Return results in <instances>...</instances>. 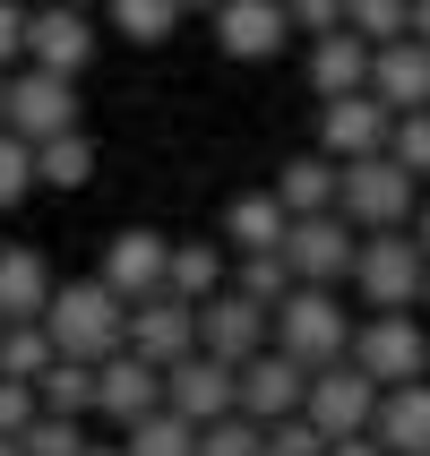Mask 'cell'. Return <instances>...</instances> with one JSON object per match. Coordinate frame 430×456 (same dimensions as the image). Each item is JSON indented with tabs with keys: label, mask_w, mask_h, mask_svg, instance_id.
<instances>
[{
	"label": "cell",
	"mask_w": 430,
	"mask_h": 456,
	"mask_svg": "<svg viewBox=\"0 0 430 456\" xmlns=\"http://www.w3.org/2000/svg\"><path fill=\"white\" fill-rule=\"evenodd\" d=\"M44 328H52V345H61L69 362H112V354L129 345V302H121L103 276H77V284L52 293Z\"/></svg>",
	"instance_id": "6da1fadb"
},
{
	"label": "cell",
	"mask_w": 430,
	"mask_h": 456,
	"mask_svg": "<svg viewBox=\"0 0 430 456\" xmlns=\"http://www.w3.org/2000/svg\"><path fill=\"white\" fill-rule=\"evenodd\" d=\"M276 345L310 370L353 362V319H345V284H293L276 302Z\"/></svg>",
	"instance_id": "7a4b0ae2"
},
{
	"label": "cell",
	"mask_w": 430,
	"mask_h": 456,
	"mask_svg": "<svg viewBox=\"0 0 430 456\" xmlns=\"http://www.w3.org/2000/svg\"><path fill=\"white\" fill-rule=\"evenodd\" d=\"M336 216H345L353 232H405L413 216H422L413 173L396 164V155H361V164H345V199H336Z\"/></svg>",
	"instance_id": "3957f363"
},
{
	"label": "cell",
	"mask_w": 430,
	"mask_h": 456,
	"mask_svg": "<svg viewBox=\"0 0 430 456\" xmlns=\"http://www.w3.org/2000/svg\"><path fill=\"white\" fill-rule=\"evenodd\" d=\"M353 293L370 310H413L430 293V250L405 232H361V267H353Z\"/></svg>",
	"instance_id": "277c9868"
},
{
	"label": "cell",
	"mask_w": 430,
	"mask_h": 456,
	"mask_svg": "<svg viewBox=\"0 0 430 456\" xmlns=\"http://www.w3.org/2000/svg\"><path fill=\"white\" fill-rule=\"evenodd\" d=\"M353 362H361L379 387H413V379L430 370V336H422L413 310H370V319L353 328Z\"/></svg>",
	"instance_id": "5b68a950"
},
{
	"label": "cell",
	"mask_w": 430,
	"mask_h": 456,
	"mask_svg": "<svg viewBox=\"0 0 430 456\" xmlns=\"http://www.w3.org/2000/svg\"><path fill=\"white\" fill-rule=\"evenodd\" d=\"M379 396H387V387L370 379L361 362H336V370H310V405L302 413L328 439H370V431H379Z\"/></svg>",
	"instance_id": "8992f818"
},
{
	"label": "cell",
	"mask_w": 430,
	"mask_h": 456,
	"mask_svg": "<svg viewBox=\"0 0 430 456\" xmlns=\"http://www.w3.org/2000/svg\"><path fill=\"white\" fill-rule=\"evenodd\" d=\"M267 345H276V310H267V302L232 293V284L215 293V302H199V354H215V362L241 370V362H258Z\"/></svg>",
	"instance_id": "52a82bcc"
},
{
	"label": "cell",
	"mask_w": 430,
	"mask_h": 456,
	"mask_svg": "<svg viewBox=\"0 0 430 456\" xmlns=\"http://www.w3.org/2000/svg\"><path fill=\"white\" fill-rule=\"evenodd\" d=\"M164 405L181 413V422H224V413H241V370L232 362H215V354H190V362H173L164 370Z\"/></svg>",
	"instance_id": "ba28073f"
},
{
	"label": "cell",
	"mask_w": 430,
	"mask_h": 456,
	"mask_svg": "<svg viewBox=\"0 0 430 456\" xmlns=\"http://www.w3.org/2000/svg\"><path fill=\"white\" fill-rule=\"evenodd\" d=\"M121 302H155V293H173V241L164 232H147V224H129V232H112V250H103V267H95Z\"/></svg>",
	"instance_id": "9c48e42d"
},
{
	"label": "cell",
	"mask_w": 430,
	"mask_h": 456,
	"mask_svg": "<svg viewBox=\"0 0 430 456\" xmlns=\"http://www.w3.org/2000/svg\"><path fill=\"white\" fill-rule=\"evenodd\" d=\"M129 354H138V362H155V370L190 362V354H199V302H181V293L129 302Z\"/></svg>",
	"instance_id": "30bf717a"
},
{
	"label": "cell",
	"mask_w": 430,
	"mask_h": 456,
	"mask_svg": "<svg viewBox=\"0 0 430 456\" xmlns=\"http://www.w3.org/2000/svg\"><path fill=\"white\" fill-rule=\"evenodd\" d=\"M284 258H293V276H302V284H353L361 241H353V224H345V216H293Z\"/></svg>",
	"instance_id": "8fae6325"
},
{
	"label": "cell",
	"mask_w": 430,
	"mask_h": 456,
	"mask_svg": "<svg viewBox=\"0 0 430 456\" xmlns=\"http://www.w3.org/2000/svg\"><path fill=\"white\" fill-rule=\"evenodd\" d=\"M95 413L112 422V431H138L147 413H164V370L121 345L112 362H95Z\"/></svg>",
	"instance_id": "7c38bea8"
},
{
	"label": "cell",
	"mask_w": 430,
	"mask_h": 456,
	"mask_svg": "<svg viewBox=\"0 0 430 456\" xmlns=\"http://www.w3.org/2000/svg\"><path fill=\"white\" fill-rule=\"evenodd\" d=\"M302 405H310V362H293L284 345L241 362V413H250V422H293Z\"/></svg>",
	"instance_id": "4fadbf2b"
},
{
	"label": "cell",
	"mask_w": 430,
	"mask_h": 456,
	"mask_svg": "<svg viewBox=\"0 0 430 456\" xmlns=\"http://www.w3.org/2000/svg\"><path fill=\"white\" fill-rule=\"evenodd\" d=\"M387 138H396V112H387L379 95H336L328 112H319V155H336V164L387 155Z\"/></svg>",
	"instance_id": "5bb4252c"
},
{
	"label": "cell",
	"mask_w": 430,
	"mask_h": 456,
	"mask_svg": "<svg viewBox=\"0 0 430 456\" xmlns=\"http://www.w3.org/2000/svg\"><path fill=\"white\" fill-rule=\"evenodd\" d=\"M9 129L18 138H69L77 129V95H69V77L61 69H26V77H9Z\"/></svg>",
	"instance_id": "9a60e30c"
},
{
	"label": "cell",
	"mask_w": 430,
	"mask_h": 456,
	"mask_svg": "<svg viewBox=\"0 0 430 456\" xmlns=\"http://www.w3.org/2000/svg\"><path fill=\"white\" fill-rule=\"evenodd\" d=\"M207 26H215V44H224L232 61H276L284 35H293V9H284V0H224Z\"/></svg>",
	"instance_id": "2e32d148"
},
{
	"label": "cell",
	"mask_w": 430,
	"mask_h": 456,
	"mask_svg": "<svg viewBox=\"0 0 430 456\" xmlns=\"http://www.w3.org/2000/svg\"><path fill=\"white\" fill-rule=\"evenodd\" d=\"M26 61H35V69H61V77H77L86 61H95V26H86V9H69V0H52V9H35V35H26Z\"/></svg>",
	"instance_id": "e0dca14e"
},
{
	"label": "cell",
	"mask_w": 430,
	"mask_h": 456,
	"mask_svg": "<svg viewBox=\"0 0 430 456\" xmlns=\"http://www.w3.org/2000/svg\"><path fill=\"white\" fill-rule=\"evenodd\" d=\"M370 61H379V44H361L353 26H336V35H319L310 44V95H370Z\"/></svg>",
	"instance_id": "ac0fdd59"
},
{
	"label": "cell",
	"mask_w": 430,
	"mask_h": 456,
	"mask_svg": "<svg viewBox=\"0 0 430 456\" xmlns=\"http://www.w3.org/2000/svg\"><path fill=\"white\" fill-rule=\"evenodd\" d=\"M370 95H379L387 112H430V44H422V35L379 44V61H370Z\"/></svg>",
	"instance_id": "d6986e66"
},
{
	"label": "cell",
	"mask_w": 430,
	"mask_h": 456,
	"mask_svg": "<svg viewBox=\"0 0 430 456\" xmlns=\"http://www.w3.org/2000/svg\"><path fill=\"white\" fill-rule=\"evenodd\" d=\"M224 241L241 258L250 250H284V241H293V207H284L276 190H241V199L224 207Z\"/></svg>",
	"instance_id": "ffe728a7"
},
{
	"label": "cell",
	"mask_w": 430,
	"mask_h": 456,
	"mask_svg": "<svg viewBox=\"0 0 430 456\" xmlns=\"http://www.w3.org/2000/svg\"><path fill=\"white\" fill-rule=\"evenodd\" d=\"M379 439L387 456H430V379H413V387H387L379 396Z\"/></svg>",
	"instance_id": "44dd1931"
},
{
	"label": "cell",
	"mask_w": 430,
	"mask_h": 456,
	"mask_svg": "<svg viewBox=\"0 0 430 456\" xmlns=\"http://www.w3.org/2000/svg\"><path fill=\"white\" fill-rule=\"evenodd\" d=\"M276 199L293 207V216H336V199H345V164L336 155H293L276 173Z\"/></svg>",
	"instance_id": "7402d4cb"
},
{
	"label": "cell",
	"mask_w": 430,
	"mask_h": 456,
	"mask_svg": "<svg viewBox=\"0 0 430 456\" xmlns=\"http://www.w3.org/2000/svg\"><path fill=\"white\" fill-rule=\"evenodd\" d=\"M52 267H44V250H0V319H44L52 310Z\"/></svg>",
	"instance_id": "603a6c76"
},
{
	"label": "cell",
	"mask_w": 430,
	"mask_h": 456,
	"mask_svg": "<svg viewBox=\"0 0 430 456\" xmlns=\"http://www.w3.org/2000/svg\"><path fill=\"white\" fill-rule=\"evenodd\" d=\"M52 362H61V345L44 319H0V379H44Z\"/></svg>",
	"instance_id": "cb8c5ba5"
},
{
	"label": "cell",
	"mask_w": 430,
	"mask_h": 456,
	"mask_svg": "<svg viewBox=\"0 0 430 456\" xmlns=\"http://www.w3.org/2000/svg\"><path fill=\"white\" fill-rule=\"evenodd\" d=\"M224 250H215V241H173V293L181 302H215V293H224Z\"/></svg>",
	"instance_id": "d4e9b609"
},
{
	"label": "cell",
	"mask_w": 430,
	"mask_h": 456,
	"mask_svg": "<svg viewBox=\"0 0 430 456\" xmlns=\"http://www.w3.org/2000/svg\"><path fill=\"white\" fill-rule=\"evenodd\" d=\"M35 173H44L52 190H86V181H95V138H86V129L44 138V147H35Z\"/></svg>",
	"instance_id": "484cf974"
},
{
	"label": "cell",
	"mask_w": 430,
	"mask_h": 456,
	"mask_svg": "<svg viewBox=\"0 0 430 456\" xmlns=\"http://www.w3.org/2000/svg\"><path fill=\"white\" fill-rule=\"evenodd\" d=\"M35 396H44V413H69V422H77V413H95V362H69V354H61L44 379H35Z\"/></svg>",
	"instance_id": "4316f807"
},
{
	"label": "cell",
	"mask_w": 430,
	"mask_h": 456,
	"mask_svg": "<svg viewBox=\"0 0 430 456\" xmlns=\"http://www.w3.org/2000/svg\"><path fill=\"white\" fill-rule=\"evenodd\" d=\"M121 448L129 456H199V422H181V413L164 405V413H147L138 431H121Z\"/></svg>",
	"instance_id": "83f0119b"
},
{
	"label": "cell",
	"mask_w": 430,
	"mask_h": 456,
	"mask_svg": "<svg viewBox=\"0 0 430 456\" xmlns=\"http://www.w3.org/2000/svg\"><path fill=\"white\" fill-rule=\"evenodd\" d=\"M293 284H302V276H293V258H284V250H250L241 267H232V293H250V302H267V310H276Z\"/></svg>",
	"instance_id": "f1b7e54d"
},
{
	"label": "cell",
	"mask_w": 430,
	"mask_h": 456,
	"mask_svg": "<svg viewBox=\"0 0 430 456\" xmlns=\"http://www.w3.org/2000/svg\"><path fill=\"white\" fill-rule=\"evenodd\" d=\"M345 26L361 44H405L413 35V0H345Z\"/></svg>",
	"instance_id": "f546056e"
},
{
	"label": "cell",
	"mask_w": 430,
	"mask_h": 456,
	"mask_svg": "<svg viewBox=\"0 0 430 456\" xmlns=\"http://www.w3.org/2000/svg\"><path fill=\"white\" fill-rule=\"evenodd\" d=\"M103 9H112V26H121L129 44H164L181 26V0H103Z\"/></svg>",
	"instance_id": "4dcf8cb0"
},
{
	"label": "cell",
	"mask_w": 430,
	"mask_h": 456,
	"mask_svg": "<svg viewBox=\"0 0 430 456\" xmlns=\"http://www.w3.org/2000/svg\"><path fill=\"white\" fill-rule=\"evenodd\" d=\"M199 456H267V422L224 413V422H207V431H199Z\"/></svg>",
	"instance_id": "1f68e13d"
},
{
	"label": "cell",
	"mask_w": 430,
	"mask_h": 456,
	"mask_svg": "<svg viewBox=\"0 0 430 456\" xmlns=\"http://www.w3.org/2000/svg\"><path fill=\"white\" fill-rule=\"evenodd\" d=\"M35 138H18V129H0V207H18L26 190H35Z\"/></svg>",
	"instance_id": "d6a6232c"
},
{
	"label": "cell",
	"mask_w": 430,
	"mask_h": 456,
	"mask_svg": "<svg viewBox=\"0 0 430 456\" xmlns=\"http://www.w3.org/2000/svg\"><path fill=\"white\" fill-rule=\"evenodd\" d=\"M95 439L77 431L69 413H35V431H26V456H86Z\"/></svg>",
	"instance_id": "836d02e7"
},
{
	"label": "cell",
	"mask_w": 430,
	"mask_h": 456,
	"mask_svg": "<svg viewBox=\"0 0 430 456\" xmlns=\"http://www.w3.org/2000/svg\"><path fill=\"white\" fill-rule=\"evenodd\" d=\"M387 155H396L413 181H430V112H396V138H387Z\"/></svg>",
	"instance_id": "e575fe53"
},
{
	"label": "cell",
	"mask_w": 430,
	"mask_h": 456,
	"mask_svg": "<svg viewBox=\"0 0 430 456\" xmlns=\"http://www.w3.org/2000/svg\"><path fill=\"white\" fill-rule=\"evenodd\" d=\"M267 456H328V431H319L310 413H293V422H267Z\"/></svg>",
	"instance_id": "d590c367"
},
{
	"label": "cell",
	"mask_w": 430,
	"mask_h": 456,
	"mask_svg": "<svg viewBox=\"0 0 430 456\" xmlns=\"http://www.w3.org/2000/svg\"><path fill=\"white\" fill-rule=\"evenodd\" d=\"M35 413H44L35 379H0V431H9V439H26V431H35Z\"/></svg>",
	"instance_id": "8d00e7d4"
},
{
	"label": "cell",
	"mask_w": 430,
	"mask_h": 456,
	"mask_svg": "<svg viewBox=\"0 0 430 456\" xmlns=\"http://www.w3.org/2000/svg\"><path fill=\"white\" fill-rule=\"evenodd\" d=\"M284 9H293V26H310V44L345 26V0H284Z\"/></svg>",
	"instance_id": "74e56055"
},
{
	"label": "cell",
	"mask_w": 430,
	"mask_h": 456,
	"mask_svg": "<svg viewBox=\"0 0 430 456\" xmlns=\"http://www.w3.org/2000/svg\"><path fill=\"white\" fill-rule=\"evenodd\" d=\"M26 35H35V18H26L18 0H0V69H9V61H26Z\"/></svg>",
	"instance_id": "f35d334b"
},
{
	"label": "cell",
	"mask_w": 430,
	"mask_h": 456,
	"mask_svg": "<svg viewBox=\"0 0 430 456\" xmlns=\"http://www.w3.org/2000/svg\"><path fill=\"white\" fill-rule=\"evenodd\" d=\"M328 456H387L379 439H328Z\"/></svg>",
	"instance_id": "ab89813d"
},
{
	"label": "cell",
	"mask_w": 430,
	"mask_h": 456,
	"mask_svg": "<svg viewBox=\"0 0 430 456\" xmlns=\"http://www.w3.org/2000/svg\"><path fill=\"white\" fill-rule=\"evenodd\" d=\"M413 35H422V44H430V0H413Z\"/></svg>",
	"instance_id": "60d3db41"
},
{
	"label": "cell",
	"mask_w": 430,
	"mask_h": 456,
	"mask_svg": "<svg viewBox=\"0 0 430 456\" xmlns=\"http://www.w3.org/2000/svg\"><path fill=\"white\" fill-rule=\"evenodd\" d=\"M413 241H422V250H430V207H422V216H413Z\"/></svg>",
	"instance_id": "b9f144b4"
},
{
	"label": "cell",
	"mask_w": 430,
	"mask_h": 456,
	"mask_svg": "<svg viewBox=\"0 0 430 456\" xmlns=\"http://www.w3.org/2000/svg\"><path fill=\"white\" fill-rule=\"evenodd\" d=\"M0 129H9V69H0Z\"/></svg>",
	"instance_id": "7bdbcfd3"
},
{
	"label": "cell",
	"mask_w": 430,
	"mask_h": 456,
	"mask_svg": "<svg viewBox=\"0 0 430 456\" xmlns=\"http://www.w3.org/2000/svg\"><path fill=\"white\" fill-rule=\"evenodd\" d=\"M0 456H26V439H9V431H0Z\"/></svg>",
	"instance_id": "ee69618b"
},
{
	"label": "cell",
	"mask_w": 430,
	"mask_h": 456,
	"mask_svg": "<svg viewBox=\"0 0 430 456\" xmlns=\"http://www.w3.org/2000/svg\"><path fill=\"white\" fill-rule=\"evenodd\" d=\"M181 9H207V18H215V9H224V0H181Z\"/></svg>",
	"instance_id": "f6af8a7d"
},
{
	"label": "cell",
	"mask_w": 430,
	"mask_h": 456,
	"mask_svg": "<svg viewBox=\"0 0 430 456\" xmlns=\"http://www.w3.org/2000/svg\"><path fill=\"white\" fill-rule=\"evenodd\" d=\"M86 456H129V448H86Z\"/></svg>",
	"instance_id": "bcb514c9"
},
{
	"label": "cell",
	"mask_w": 430,
	"mask_h": 456,
	"mask_svg": "<svg viewBox=\"0 0 430 456\" xmlns=\"http://www.w3.org/2000/svg\"><path fill=\"white\" fill-rule=\"evenodd\" d=\"M69 9H86V0H69Z\"/></svg>",
	"instance_id": "7dc6e473"
},
{
	"label": "cell",
	"mask_w": 430,
	"mask_h": 456,
	"mask_svg": "<svg viewBox=\"0 0 430 456\" xmlns=\"http://www.w3.org/2000/svg\"><path fill=\"white\" fill-rule=\"evenodd\" d=\"M422 302H430V293H422Z\"/></svg>",
	"instance_id": "c3c4849f"
}]
</instances>
